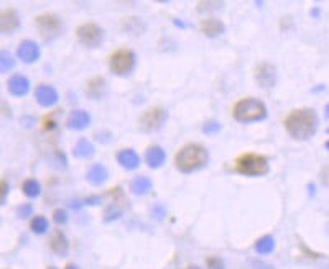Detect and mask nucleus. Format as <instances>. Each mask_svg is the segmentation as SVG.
Wrapping results in <instances>:
<instances>
[{"label": "nucleus", "mask_w": 329, "mask_h": 269, "mask_svg": "<svg viewBox=\"0 0 329 269\" xmlns=\"http://www.w3.org/2000/svg\"><path fill=\"white\" fill-rule=\"evenodd\" d=\"M316 123H318V118H316V112L313 108H295L283 120L288 134L298 142H304L309 137H313Z\"/></svg>", "instance_id": "1"}, {"label": "nucleus", "mask_w": 329, "mask_h": 269, "mask_svg": "<svg viewBox=\"0 0 329 269\" xmlns=\"http://www.w3.org/2000/svg\"><path fill=\"white\" fill-rule=\"evenodd\" d=\"M208 163V150L196 143H188L181 146L175 156V166L181 173H193Z\"/></svg>", "instance_id": "2"}, {"label": "nucleus", "mask_w": 329, "mask_h": 269, "mask_svg": "<svg viewBox=\"0 0 329 269\" xmlns=\"http://www.w3.org/2000/svg\"><path fill=\"white\" fill-rule=\"evenodd\" d=\"M232 115L237 121L249 123V121H259L265 118L267 108L262 100L254 99V97H245V99H240L234 103Z\"/></svg>", "instance_id": "3"}, {"label": "nucleus", "mask_w": 329, "mask_h": 269, "mask_svg": "<svg viewBox=\"0 0 329 269\" xmlns=\"http://www.w3.org/2000/svg\"><path fill=\"white\" fill-rule=\"evenodd\" d=\"M235 171L243 176H264L269 173V160L257 153H243L235 160Z\"/></svg>", "instance_id": "4"}, {"label": "nucleus", "mask_w": 329, "mask_h": 269, "mask_svg": "<svg viewBox=\"0 0 329 269\" xmlns=\"http://www.w3.org/2000/svg\"><path fill=\"white\" fill-rule=\"evenodd\" d=\"M135 66V54L129 48H119L109 56V69L117 76H125Z\"/></svg>", "instance_id": "5"}, {"label": "nucleus", "mask_w": 329, "mask_h": 269, "mask_svg": "<svg viewBox=\"0 0 329 269\" xmlns=\"http://www.w3.org/2000/svg\"><path fill=\"white\" fill-rule=\"evenodd\" d=\"M35 23H36V28L41 35V38L45 41H51L54 40L61 32V22L56 15L53 14H43V15H38L35 18Z\"/></svg>", "instance_id": "6"}, {"label": "nucleus", "mask_w": 329, "mask_h": 269, "mask_svg": "<svg viewBox=\"0 0 329 269\" xmlns=\"http://www.w3.org/2000/svg\"><path fill=\"white\" fill-rule=\"evenodd\" d=\"M76 36L81 45L88 48H96L102 43V28L93 22L83 23L76 28Z\"/></svg>", "instance_id": "7"}, {"label": "nucleus", "mask_w": 329, "mask_h": 269, "mask_svg": "<svg viewBox=\"0 0 329 269\" xmlns=\"http://www.w3.org/2000/svg\"><path fill=\"white\" fill-rule=\"evenodd\" d=\"M164 120H167V110L161 107H151L140 115L138 123L143 131H156L164 123Z\"/></svg>", "instance_id": "8"}, {"label": "nucleus", "mask_w": 329, "mask_h": 269, "mask_svg": "<svg viewBox=\"0 0 329 269\" xmlns=\"http://www.w3.org/2000/svg\"><path fill=\"white\" fill-rule=\"evenodd\" d=\"M109 197H112V204H109L104 210V220L106 222H111V220L119 218L124 210L127 209V199L125 195L122 194L120 187H114L112 191H109Z\"/></svg>", "instance_id": "9"}, {"label": "nucleus", "mask_w": 329, "mask_h": 269, "mask_svg": "<svg viewBox=\"0 0 329 269\" xmlns=\"http://www.w3.org/2000/svg\"><path fill=\"white\" fill-rule=\"evenodd\" d=\"M255 81L262 89H272L277 82V71L270 63H260L255 67Z\"/></svg>", "instance_id": "10"}, {"label": "nucleus", "mask_w": 329, "mask_h": 269, "mask_svg": "<svg viewBox=\"0 0 329 269\" xmlns=\"http://www.w3.org/2000/svg\"><path fill=\"white\" fill-rule=\"evenodd\" d=\"M35 99L41 107H51L58 102V92L51 87V85L41 84L35 90Z\"/></svg>", "instance_id": "11"}, {"label": "nucleus", "mask_w": 329, "mask_h": 269, "mask_svg": "<svg viewBox=\"0 0 329 269\" xmlns=\"http://www.w3.org/2000/svg\"><path fill=\"white\" fill-rule=\"evenodd\" d=\"M17 54L18 58H20L23 63H35L36 59L40 58V50H38V45H36L35 41H30V40H25L20 43V46H18L17 50Z\"/></svg>", "instance_id": "12"}, {"label": "nucleus", "mask_w": 329, "mask_h": 269, "mask_svg": "<svg viewBox=\"0 0 329 269\" xmlns=\"http://www.w3.org/2000/svg\"><path fill=\"white\" fill-rule=\"evenodd\" d=\"M20 25V18L15 9H4L0 14V30L2 33H12L15 32Z\"/></svg>", "instance_id": "13"}, {"label": "nucleus", "mask_w": 329, "mask_h": 269, "mask_svg": "<svg viewBox=\"0 0 329 269\" xmlns=\"http://www.w3.org/2000/svg\"><path fill=\"white\" fill-rule=\"evenodd\" d=\"M7 87L10 90V94H14L17 97H23L28 94L30 90V82L28 79L23 76V74H15L9 79L7 82Z\"/></svg>", "instance_id": "14"}, {"label": "nucleus", "mask_w": 329, "mask_h": 269, "mask_svg": "<svg viewBox=\"0 0 329 269\" xmlns=\"http://www.w3.org/2000/svg\"><path fill=\"white\" fill-rule=\"evenodd\" d=\"M199 28L209 38H216V36L224 33V23L221 20H217V18H206V20L201 22Z\"/></svg>", "instance_id": "15"}, {"label": "nucleus", "mask_w": 329, "mask_h": 269, "mask_svg": "<svg viewBox=\"0 0 329 269\" xmlns=\"http://www.w3.org/2000/svg\"><path fill=\"white\" fill-rule=\"evenodd\" d=\"M117 161H119V164L122 168L135 169V168H138V164H140V158L133 150L125 148V150H120L117 153Z\"/></svg>", "instance_id": "16"}, {"label": "nucleus", "mask_w": 329, "mask_h": 269, "mask_svg": "<svg viewBox=\"0 0 329 269\" xmlns=\"http://www.w3.org/2000/svg\"><path fill=\"white\" fill-rule=\"evenodd\" d=\"M50 248L53 253L56 254H66L69 249V244H68V240H66V236L63 231L59 230H54L51 236H50Z\"/></svg>", "instance_id": "17"}, {"label": "nucleus", "mask_w": 329, "mask_h": 269, "mask_svg": "<svg viewBox=\"0 0 329 269\" xmlns=\"http://www.w3.org/2000/svg\"><path fill=\"white\" fill-rule=\"evenodd\" d=\"M91 121V117L88 112L84 110H74V112L69 113V118H68V126L71 130H83L86 128Z\"/></svg>", "instance_id": "18"}, {"label": "nucleus", "mask_w": 329, "mask_h": 269, "mask_svg": "<svg viewBox=\"0 0 329 269\" xmlns=\"http://www.w3.org/2000/svg\"><path fill=\"white\" fill-rule=\"evenodd\" d=\"M109 177V173L107 169L102 166V164H94V166H91L88 174H86V179L91 182L93 186H101L104 184Z\"/></svg>", "instance_id": "19"}, {"label": "nucleus", "mask_w": 329, "mask_h": 269, "mask_svg": "<svg viewBox=\"0 0 329 269\" xmlns=\"http://www.w3.org/2000/svg\"><path fill=\"white\" fill-rule=\"evenodd\" d=\"M145 161L150 168H160L164 163V151L160 146H150L145 153Z\"/></svg>", "instance_id": "20"}, {"label": "nucleus", "mask_w": 329, "mask_h": 269, "mask_svg": "<svg viewBox=\"0 0 329 269\" xmlns=\"http://www.w3.org/2000/svg\"><path fill=\"white\" fill-rule=\"evenodd\" d=\"M122 28L132 35H142L143 30H145V25H143V22L137 17H127L122 20Z\"/></svg>", "instance_id": "21"}, {"label": "nucleus", "mask_w": 329, "mask_h": 269, "mask_svg": "<svg viewBox=\"0 0 329 269\" xmlns=\"http://www.w3.org/2000/svg\"><path fill=\"white\" fill-rule=\"evenodd\" d=\"M150 189H151V181L148 179V177H145V176H138V177H135V179L130 182L132 194L143 195V194L150 192Z\"/></svg>", "instance_id": "22"}, {"label": "nucleus", "mask_w": 329, "mask_h": 269, "mask_svg": "<svg viewBox=\"0 0 329 269\" xmlns=\"http://www.w3.org/2000/svg\"><path fill=\"white\" fill-rule=\"evenodd\" d=\"M72 153H74L76 158H91V156H94V146L91 142H88L86 138H81L76 143Z\"/></svg>", "instance_id": "23"}, {"label": "nucleus", "mask_w": 329, "mask_h": 269, "mask_svg": "<svg viewBox=\"0 0 329 269\" xmlns=\"http://www.w3.org/2000/svg\"><path fill=\"white\" fill-rule=\"evenodd\" d=\"M104 89H106V82L101 76L93 77L88 84V94L91 97H96V99L102 97V94H104Z\"/></svg>", "instance_id": "24"}, {"label": "nucleus", "mask_w": 329, "mask_h": 269, "mask_svg": "<svg viewBox=\"0 0 329 269\" xmlns=\"http://www.w3.org/2000/svg\"><path fill=\"white\" fill-rule=\"evenodd\" d=\"M22 191L28 197H38L41 192V186L38 184V181L35 179H25L22 184Z\"/></svg>", "instance_id": "25"}, {"label": "nucleus", "mask_w": 329, "mask_h": 269, "mask_svg": "<svg viewBox=\"0 0 329 269\" xmlns=\"http://www.w3.org/2000/svg\"><path fill=\"white\" fill-rule=\"evenodd\" d=\"M255 249L260 253V254H267V253H270L272 249H273V238L272 236H262L260 240L255 243Z\"/></svg>", "instance_id": "26"}, {"label": "nucleus", "mask_w": 329, "mask_h": 269, "mask_svg": "<svg viewBox=\"0 0 329 269\" xmlns=\"http://www.w3.org/2000/svg\"><path fill=\"white\" fill-rule=\"evenodd\" d=\"M30 228H32L35 233H45L46 228H48V222L45 217H33L32 222H30Z\"/></svg>", "instance_id": "27"}, {"label": "nucleus", "mask_w": 329, "mask_h": 269, "mask_svg": "<svg viewBox=\"0 0 329 269\" xmlns=\"http://www.w3.org/2000/svg\"><path fill=\"white\" fill-rule=\"evenodd\" d=\"M0 61H2V64H0V69H2L4 74H5L7 71H10L12 67H14V64H15L10 54L5 53V51H2V54H0Z\"/></svg>", "instance_id": "28"}, {"label": "nucleus", "mask_w": 329, "mask_h": 269, "mask_svg": "<svg viewBox=\"0 0 329 269\" xmlns=\"http://www.w3.org/2000/svg\"><path fill=\"white\" fill-rule=\"evenodd\" d=\"M54 115L56 113H50L43 118V123H41V128H43V130L50 131V130H53V128H56V118H54Z\"/></svg>", "instance_id": "29"}, {"label": "nucleus", "mask_w": 329, "mask_h": 269, "mask_svg": "<svg viewBox=\"0 0 329 269\" xmlns=\"http://www.w3.org/2000/svg\"><path fill=\"white\" fill-rule=\"evenodd\" d=\"M206 266H208V269H225L222 259L214 258V256H211V258L206 259Z\"/></svg>", "instance_id": "30"}, {"label": "nucleus", "mask_w": 329, "mask_h": 269, "mask_svg": "<svg viewBox=\"0 0 329 269\" xmlns=\"http://www.w3.org/2000/svg\"><path fill=\"white\" fill-rule=\"evenodd\" d=\"M53 218H54V222H56V223H64L66 220H68V217H66V212H64L63 209L54 210V213H53Z\"/></svg>", "instance_id": "31"}, {"label": "nucleus", "mask_w": 329, "mask_h": 269, "mask_svg": "<svg viewBox=\"0 0 329 269\" xmlns=\"http://www.w3.org/2000/svg\"><path fill=\"white\" fill-rule=\"evenodd\" d=\"M222 2H199L198 4V12H201V9H219V7H222Z\"/></svg>", "instance_id": "32"}, {"label": "nucleus", "mask_w": 329, "mask_h": 269, "mask_svg": "<svg viewBox=\"0 0 329 269\" xmlns=\"http://www.w3.org/2000/svg\"><path fill=\"white\" fill-rule=\"evenodd\" d=\"M203 131L204 133H216V131H219V123H216V121H208V123L204 125Z\"/></svg>", "instance_id": "33"}, {"label": "nucleus", "mask_w": 329, "mask_h": 269, "mask_svg": "<svg viewBox=\"0 0 329 269\" xmlns=\"http://www.w3.org/2000/svg\"><path fill=\"white\" fill-rule=\"evenodd\" d=\"M32 205H28V204H25V205H22L20 209H18V215H20L22 218H27L30 213H32Z\"/></svg>", "instance_id": "34"}, {"label": "nucleus", "mask_w": 329, "mask_h": 269, "mask_svg": "<svg viewBox=\"0 0 329 269\" xmlns=\"http://www.w3.org/2000/svg\"><path fill=\"white\" fill-rule=\"evenodd\" d=\"M319 179H321L322 184L329 186V166H324V168L321 169V173H319Z\"/></svg>", "instance_id": "35"}, {"label": "nucleus", "mask_w": 329, "mask_h": 269, "mask_svg": "<svg viewBox=\"0 0 329 269\" xmlns=\"http://www.w3.org/2000/svg\"><path fill=\"white\" fill-rule=\"evenodd\" d=\"M254 267H255V269H273V267H270V266L264 264V262H254Z\"/></svg>", "instance_id": "36"}, {"label": "nucleus", "mask_w": 329, "mask_h": 269, "mask_svg": "<svg viewBox=\"0 0 329 269\" xmlns=\"http://www.w3.org/2000/svg\"><path fill=\"white\" fill-rule=\"evenodd\" d=\"M9 192V184H7V181H2V197H5Z\"/></svg>", "instance_id": "37"}, {"label": "nucleus", "mask_w": 329, "mask_h": 269, "mask_svg": "<svg viewBox=\"0 0 329 269\" xmlns=\"http://www.w3.org/2000/svg\"><path fill=\"white\" fill-rule=\"evenodd\" d=\"M64 269H77V266H74V264H68Z\"/></svg>", "instance_id": "38"}, {"label": "nucleus", "mask_w": 329, "mask_h": 269, "mask_svg": "<svg viewBox=\"0 0 329 269\" xmlns=\"http://www.w3.org/2000/svg\"><path fill=\"white\" fill-rule=\"evenodd\" d=\"M186 269H201V267H198V266H188Z\"/></svg>", "instance_id": "39"}, {"label": "nucleus", "mask_w": 329, "mask_h": 269, "mask_svg": "<svg viewBox=\"0 0 329 269\" xmlns=\"http://www.w3.org/2000/svg\"><path fill=\"white\" fill-rule=\"evenodd\" d=\"M50 269H56V267H50Z\"/></svg>", "instance_id": "40"}]
</instances>
